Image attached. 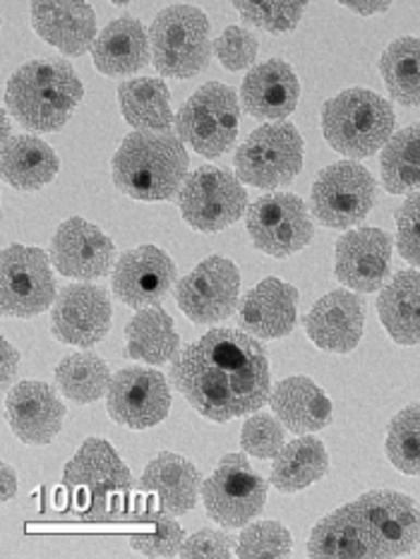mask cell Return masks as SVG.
<instances>
[{"instance_id": "1", "label": "cell", "mask_w": 420, "mask_h": 559, "mask_svg": "<svg viewBox=\"0 0 420 559\" xmlns=\"http://www.w3.org/2000/svg\"><path fill=\"white\" fill-rule=\"evenodd\" d=\"M171 382L202 418L226 423L260 411L272 396L269 358L240 330H212L171 362Z\"/></svg>"}, {"instance_id": "2", "label": "cell", "mask_w": 420, "mask_h": 559, "mask_svg": "<svg viewBox=\"0 0 420 559\" xmlns=\"http://www.w3.org/2000/svg\"><path fill=\"white\" fill-rule=\"evenodd\" d=\"M132 476L116 449L99 437H89L68 461L63 492L68 509L82 521H123L135 512Z\"/></svg>"}, {"instance_id": "3", "label": "cell", "mask_w": 420, "mask_h": 559, "mask_svg": "<svg viewBox=\"0 0 420 559\" xmlns=\"http://www.w3.org/2000/svg\"><path fill=\"white\" fill-rule=\"evenodd\" d=\"M82 96V80L68 60L39 58L12 72L5 87V108L22 128L58 132L75 114Z\"/></svg>"}, {"instance_id": "4", "label": "cell", "mask_w": 420, "mask_h": 559, "mask_svg": "<svg viewBox=\"0 0 420 559\" xmlns=\"http://www.w3.org/2000/svg\"><path fill=\"white\" fill-rule=\"evenodd\" d=\"M188 152L176 132L135 130L113 156V183L132 200H171L188 180Z\"/></svg>"}, {"instance_id": "5", "label": "cell", "mask_w": 420, "mask_h": 559, "mask_svg": "<svg viewBox=\"0 0 420 559\" xmlns=\"http://www.w3.org/2000/svg\"><path fill=\"white\" fill-rule=\"evenodd\" d=\"M322 132L334 152L348 159H370L394 135V108L370 90H346L324 104Z\"/></svg>"}, {"instance_id": "6", "label": "cell", "mask_w": 420, "mask_h": 559, "mask_svg": "<svg viewBox=\"0 0 420 559\" xmlns=\"http://www.w3.org/2000/svg\"><path fill=\"white\" fill-rule=\"evenodd\" d=\"M152 58L166 78L190 80L209 66V17L195 5H168L154 17L149 29Z\"/></svg>"}, {"instance_id": "7", "label": "cell", "mask_w": 420, "mask_h": 559, "mask_svg": "<svg viewBox=\"0 0 420 559\" xmlns=\"http://www.w3.org/2000/svg\"><path fill=\"white\" fill-rule=\"evenodd\" d=\"M240 106L231 87L207 82L180 106L176 116L178 138L204 159H216L233 147L238 138Z\"/></svg>"}, {"instance_id": "8", "label": "cell", "mask_w": 420, "mask_h": 559, "mask_svg": "<svg viewBox=\"0 0 420 559\" xmlns=\"http://www.w3.org/2000/svg\"><path fill=\"white\" fill-rule=\"evenodd\" d=\"M305 144L293 123H267L257 128L236 152V174L243 183L272 190L288 186L303 168Z\"/></svg>"}, {"instance_id": "9", "label": "cell", "mask_w": 420, "mask_h": 559, "mask_svg": "<svg viewBox=\"0 0 420 559\" xmlns=\"http://www.w3.org/2000/svg\"><path fill=\"white\" fill-rule=\"evenodd\" d=\"M377 202V183L365 166L339 162L324 168L310 192L312 216L327 228H351L372 212Z\"/></svg>"}, {"instance_id": "10", "label": "cell", "mask_w": 420, "mask_h": 559, "mask_svg": "<svg viewBox=\"0 0 420 559\" xmlns=\"http://www.w3.org/2000/svg\"><path fill=\"white\" fill-rule=\"evenodd\" d=\"M207 514L224 528H245L267 504V480L250 468L245 454H226L202 485Z\"/></svg>"}, {"instance_id": "11", "label": "cell", "mask_w": 420, "mask_h": 559, "mask_svg": "<svg viewBox=\"0 0 420 559\" xmlns=\"http://www.w3.org/2000/svg\"><path fill=\"white\" fill-rule=\"evenodd\" d=\"M178 206L190 228L200 234H216L240 222L248 210V192L224 168L200 166L180 188Z\"/></svg>"}, {"instance_id": "12", "label": "cell", "mask_w": 420, "mask_h": 559, "mask_svg": "<svg viewBox=\"0 0 420 559\" xmlns=\"http://www.w3.org/2000/svg\"><path fill=\"white\" fill-rule=\"evenodd\" d=\"M56 302L51 260L39 248L10 246L0 254V310L29 320Z\"/></svg>"}, {"instance_id": "13", "label": "cell", "mask_w": 420, "mask_h": 559, "mask_svg": "<svg viewBox=\"0 0 420 559\" xmlns=\"http://www.w3.org/2000/svg\"><path fill=\"white\" fill-rule=\"evenodd\" d=\"M248 236L257 250L272 258H288L310 246L315 226L298 194L269 192L250 204Z\"/></svg>"}, {"instance_id": "14", "label": "cell", "mask_w": 420, "mask_h": 559, "mask_svg": "<svg viewBox=\"0 0 420 559\" xmlns=\"http://www.w3.org/2000/svg\"><path fill=\"white\" fill-rule=\"evenodd\" d=\"M106 411L123 428H154L171 413V386L161 372L152 368H125L113 374Z\"/></svg>"}, {"instance_id": "15", "label": "cell", "mask_w": 420, "mask_h": 559, "mask_svg": "<svg viewBox=\"0 0 420 559\" xmlns=\"http://www.w3.org/2000/svg\"><path fill=\"white\" fill-rule=\"evenodd\" d=\"M240 274L236 264L219 254L202 260L176 286V300L183 314L197 324L221 322L238 306Z\"/></svg>"}, {"instance_id": "16", "label": "cell", "mask_w": 420, "mask_h": 559, "mask_svg": "<svg viewBox=\"0 0 420 559\" xmlns=\"http://www.w3.org/2000/svg\"><path fill=\"white\" fill-rule=\"evenodd\" d=\"M363 516L380 559L411 555L420 543V507L401 492L372 490L353 502Z\"/></svg>"}, {"instance_id": "17", "label": "cell", "mask_w": 420, "mask_h": 559, "mask_svg": "<svg viewBox=\"0 0 420 559\" xmlns=\"http://www.w3.org/2000/svg\"><path fill=\"white\" fill-rule=\"evenodd\" d=\"M113 308L108 290L94 284H70L60 290L53 312L51 332L60 344L92 348L111 330Z\"/></svg>"}, {"instance_id": "18", "label": "cell", "mask_w": 420, "mask_h": 559, "mask_svg": "<svg viewBox=\"0 0 420 559\" xmlns=\"http://www.w3.org/2000/svg\"><path fill=\"white\" fill-rule=\"evenodd\" d=\"M178 282L176 262L161 248L140 246L116 262L113 294L132 310L156 308Z\"/></svg>"}, {"instance_id": "19", "label": "cell", "mask_w": 420, "mask_h": 559, "mask_svg": "<svg viewBox=\"0 0 420 559\" xmlns=\"http://www.w3.org/2000/svg\"><path fill=\"white\" fill-rule=\"evenodd\" d=\"M392 242L382 228L348 230L336 240V278L358 294H375L389 276Z\"/></svg>"}, {"instance_id": "20", "label": "cell", "mask_w": 420, "mask_h": 559, "mask_svg": "<svg viewBox=\"0 0 420 559\" xmlns=\"http://www.w3.org/2000/svg\"><path fill=\"white\" fill-rule=\"evenodd\" d=\"M116 246L99 226L72 216L58 226L51 240V262L56 272L80 278V282H94L101 278L113 266Z\"/></svg>"}, {"instance_id": "21", "label": "cell", "mask_w": 420, "mask_h": 559, "mask_svg": "<svg viewBox=\"0 0 420 559\" xmlns=\"http://www.w3.org/2000/svg\"><path fill=\"white\" fill-rule=\"evenodd\" d=\"M5 416L17 440L32 447L51 444L63 430L65 406L46 382H20L5 396Z\"/></svg>"}, {"instance_id": "22", "label": "cell", "mask_w": 420, "mask_h": 559, "mask_svg": "<svg viewBox=\"0 0 420 559\" xmlns=\"http://www.w3.org/2000/svg\"><path fill=\"white\" fill-rule=\"evenodd\" d=\"M365 302L351 290H332L322 296L305 318L310 342L329 354H351L363 338Z\"/></svg>"}, {"instance_id": "23", "label": "cell", "mask_w": 420, "mask_h": 559, "mask_svg": "<svg viewBox=\"0 0 420 559\" xmlns=\"http://www.w3.org/2000/svg\"><path fill=\"white\" fill-rule=\"evenodd\" d=\"M300 84L293 68L281 58H269L250 68L240 84L245 111L257 120H284L296 111Z\"/></svg>"}, {"instance_id": "24", "label": "cell", "mask_w": 420, "mask_h": 559, "mask_svg": "<svg viewBox=\"0 0 420 559\" xmlns=\"http://www.w3.org/2000/svg\"><path fill=\"white\" fill-rule=\"evenodd\" d=\"M298 290L276 276H267L238 306V324L255 338H281L296 326Z\"/></svg>"}, {"instance_id": "25", "label": "cell", "mask_w": 420, "mask_h": 559, "mask_svg": "<svg viewBox=\"0 0 420 559\" xmlns=\"http://www.w3.org/2000/svg\"><path fill=\"white\" fill-rule=\"evenodd\" d=\"M32 27L46 44L65 56H84L94 46L96 15L82 0H56V3H32Z\"/></svg>"}, {"instance_id": "26", "label": "cell", "mask_w": 420, "mask_h": 559, "mask_svg": "<svg viewBox=\"0 0 420 559\" xmlns=\"http://www.w3.org/2000/svg\"><path fill=\"white\" fill-rule=\"evenodd\" d=\"M202 478L190 459L164 452L152 459L140 478V490L152 495L166 512L183 516L197 507Z\"/></svg>"}, {"instance_id": "27", "label": "cell", "mask_w": 420, "mask_h": 559, "mask_svg": "<svg viewBox=\"0 0 420 559\" xmlns=\"http://www.w3.org/2000/svg\"><path fill=\"white\" fill-rule=\"evenodd\" d=\"M149 51L152 41L144 24L137 17L123 15L108 22L104 32L96 36L92 58L96 70L104 72V75L123 78L147 66Z\"/></svg>"}, {"instance_id": "28", "label": "cell", "mask_w": 420, "mask_h": 559, "mask_svg": "<svg viewBox=\"0 0 420 559\" xmlns=\"http://www.w3.org/2000/svg\"><path fill=\"white\" fill-rule=\"evenodd\" d=\"M308 557L380 559L377 545L372 540L365 521L358 514L353 502L317 521L308 540Z\"/></svg>"}, {"instance_id": "29", "label": "cell", "mask_w": 420, "mask_h": 559, "mask_svg": "<svg viewBox=\"0 0 420 559\" xmlns=\"http://www.w3.org/2000/svg\"><path fill=\"white\" fill-rule=\"evenodd\" d=\"M274 416L296 435L320 432L332 423V401L310 377H286L269 396Z\"/></svg>"}, {"instance_id": "30", "label": "cell", "mask_w": 420, "mask_h": 559, "mask_svg": "<svg viewBox=\"0 0 420 559\" xmlns=\"http://www.w3.org/2000/svg\"><path fill=\"white\" fill-rule=\"evenodd\" d=\"M377 314L399 346L420 344V272L404 270L382 288Z\"/></svg>"}, {"instance_id": "31", "label": "cell", "mask_w": 420, "mask_h": 559, "mask_svg": "<svg viewBox=\"0 0 420 559\" xmlns=\"http://www.w3.org/2000/svg\"><path fill=\"white\" fill-rule=\"evenodd\" d=\"M0 164H3L5 183L24 192L41 190L51 183L60 168L58 154L51 144L36 135H15L5 142Z\"/></svg>"}, {"instance_id": "32", "label": "cell", "mask_w": 420, "mask_h": 559, "mask_svg": "<svg viewBox=\"0 0 420 559\" xmlns=\"http://www.w3.org/2000/svg\"><path fill=\"white\" fill-rule=\"evenodd\" d=\"M329 473V454L317 437H298L274 456L269 483L279 492L293 495L310 488Z\"/></svg>"}, {"instance_id": "33", "label": "cell", "mask_w": 420, "mask_h": 559, "mask_svg": "<svg viewBox=\"0 0 420 559\" xmlns=\"http://www.w3.org/2000/svg\"><path fill=\"white\" fill-rule=\"evenodd\" d=\"M123 118L144 132H166L173 123L171 94L159 78H135L118 87Z\"/></svg>"}, {"instance_id": "34", "label": "cell", "mask_w": 420, "mask_h": 559, "mask_svg": "<svg viewBox=\"0 0 420 559\" xmlns=\"http://www.w3.org/2000/svg\"><path fill=\"white\" fill-rule=\"evenodd\" d=\"M125 338L128 356L149 362V366H166L178 356L180 336L173 330V320L161 306L137 310L125 326Z\"/></svg>"}, {"instance_id": "35", "label": "cell", "mask_w": 420, "mask_h": 559, "mask_svg": "<svg viewBox=\"0 0 420 559\" xmlns=\"http://www.w3.org/2000/svg\"><path fill=\"white\" fill-rule=\"evenodd\" d=\"M132 521L140 526L130 536L132 550H137L144 557H176L180 552V545L185 543L183 528L171 512L154 500L152 495L142 492L135 497V512Z\"/></svg>"}, {"instance_id": "36", "label": "cell", "mask_w": 420, "mask_h": 559, "mask_svg": "<svg viewBox=\"0 0 420 559\" xmlns=\"http://www.w3.org/2000/svg\"><path fill=\"white\" fill-rule=\"evenodd\" d=\"M382 183L389 194L420 190V123L394 132L382 150Z\"/></svg>"}, {"instance_id": "37", "label": "cell", "mask_w": 420, "mask_h": 559, "mask_svg": "<svg viewBox=\"0 0 420 559\" xmlns=\"http://www.w3.org/2000/svg\"><path fill=\"white\" fill-rule=\"evenodd\" d=\"M382 80L392 99L401 106H420V39L401 36L380 58Z\"/></svg>"}, {"instance_id": "38", "label": "cell", "mask_w": 420, "mask_h": 559, "mask_svg": "<svg viewBox=\"0 0 420 559\" xmlns=\"http://www.w3.org/2000/svg\"><path fill=\"white\" fill-rule=\"evenodd\" d=\"M113 374L108 366L94 354H72L58 362L56 382L58 389L75 404H94L108 394Z\"/></svg>"}, {"instance_id": "39", "label": "cell", "mask_w": 420, "mask_h": 559, "mask_svg": "<svg viewBox=\"0 0 420 559\" xmlns=\"http://www.w3.org/2000/svg\"><path fill=\"white\" fill-rule=\"evenodd\" d=\"M387 456L406 476H420V404L396 413L387 430Z\"/></svg>"}, {"instance_id": "40", "label": "cell", "mask_w": 420, "mask_h": 559, "mask_svg": "<svg viewBox=\"0 0 420 559\" xmlns=\"http://www.w3.org/2000/svg\"><path fill=\"white\" fill-rule=\"evenodd\" d=\"M293 550L291 531L281 526L279 521H260V524H248L240 533L236 555L243 559H274L288 557Z\"/></svg>"}, {"instance_id": "41", "label": "cell", "mask_w": 420, "mask_h": 559, "mask_svg": "<svg viewBox=\"0 0 420 559\" xmlns=\"http://www.w3.org/2000/svg\"><path fill=\"white\" fill-rule=\"evenodd\" d=\"M233 8L250 27L269 34L293 32L305 12V3H243V0H236Z\"/></svg>"}, {"instance_id": "42", "label": "cell", "mask_w": 420, "mask_h": 559, "mask_svg": "<svg viewBox=\"0 0 420 559\" xmlns=\"http://www.w3.org/2000/svg\"><path fill=\"white\" fill-rule=\"evenodd\" d=\"M240 447L255 459H274L286 447L284 423L274 416H250L240 430Z\"/></svg>"}, {"instance_id": "43", "label": "cell", "mask_w": 420, "mask_h": 559, "mask_svg": "<svg viewBox=\"0 0 420 559\" xmlns=\"http://www.w3.org/2000/svg\"><path fill=\"white\" fill-rule=\"evenodd\" d=\"M214 53L221 60V66L231 72H240L252 68L257 60L260 41L257 36L243 27H228L219 39L214 41Z\"/></svg>"}, {"instance_id": "44", "label": "cell", "mask_w": 420, "mask_h": 559, "mask_svg": "<svg viewBox=\"0 0 420 559\" xmlns=\"http://www.w3.org/2000/svg\"><path fill=\"white\" fill-rule=\"evenodd\" d=\"M396 248L401 258L420 266V190L408 194L406 202L396 210Z\"/></svg>"}, {"instance_id": "45", "label": "cell", "mask_w": 420, "mask_h": 559, "mask_svg": "<svg viewBox=\"0 0 420 559\" xmlns=\"http://www.w3.org/2000/svg\"><path fill=\"white\" fill-rule=\"evenodd\" d=\"M236 545L228 533L224 531H209V528H200L197 533L180 545L178 557L183 559H228L236 555Z\"/></svg>"}, {"instance_id": "46", "label": "cell", "mask_w": 420, "mask_h": 559, "mask_svg": "<svg viewBox=\"0 0 420 559\" xmlns=\"http://www.w3.org/2000/svg\"><path fill=\"white\" fill-rule=\"evenodd\" d=\"M0 354H3V360H0V384L8 386L20 368V354L10 346L8 338H0Z\"/></svg>"}, {"instance_id": "47", "label": "cell", "mask_w": 420, "mask_h": 559, "mask_svg": "<svg viewBox=\"0 0 420 559\" xmlns=\"http://www.w3.org/2000/svg\"><path fill=\"white\" fill-rule=\"evenodd\" d=\"M341 5L346 10H353L356 15H377V12H387L392 8L389 0H377V3H356V0H341Z\"/></svg>"}, {"instance_id": "48", "label": "cell", "mask_w": 420, "mask_h": 559, "mask_svg": "<svg viewBox=\"0 0 420 559\" xmlns=\"http://www.w3.org/2000/svg\"><path fill=\"white\" fill-rule=\"evenodd\" d=\"M0 488H3V495H0V500L3 502H10L12 497L17 495V473L8 464H3V468H0Z\"/></svg>"}, {"instance_id": "49", "label": "cell", "mask_w": 420, "mask_h": 559, "mask_svg": "<svg viewBox=\"0 0 420 559\" xmlns=\"http://www.w3.org/2000/svg\"><path fill=\"white\" fill-rule=\"evenodd\" d=\"M8 116H10V114H8V108H5V111H3V144L12 140V138H10V118H8Z\"/></svg>"}]
</instances>
